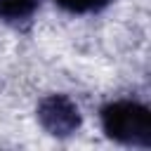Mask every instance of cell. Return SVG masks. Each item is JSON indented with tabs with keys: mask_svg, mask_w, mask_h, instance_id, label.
Here are the masks:
<instances>
[{
	"mask_svg": "<svg viewBox=\"0 0 151 151\" xmlns=\"http://www.w3.org/2000/svg\"><path fill=\"white\" fill-rule=\"evenodd\" d=\"M59 7H64L66 12L73 14H87V12H97L101 7H106L111 0H54Z\"/></svg>",
	"mask_w": 151,
	"mask_h": 151,
	"instance_id": "277c9868",
	"label": "cell"
},
{
	"mask_svg": "<svg viewBox=\"0 0 151 151\" xmlns=\"http://www.w3.org/2000/svg\"><path fill=\"white\" fill-rule=\"evenodd\" d=\"M40 0H0V19L7 21H19V19H28Z\"/></svg>",
	"mask_w": 151,
	"mask_h": 151,
	"instance_id": "3957f363",
	"label": "cell"
},
{
	"mask_svg": "<svg viewBox=\"0 0 151 151\" xmlns=\"http://www.w3.org/2000/svg\"><path fill=\"white\" fill-rule=\"evenodd\" d=\"M101 127L113 142L142 149L151 146V113L137 101L118 99L106 104L101 109Z\"/></svg>",
	"mask_w": 151,
	"mask_h": 151,
	"instance_id": "6da1fadb",
	"label": "cell"
},
{
	"mask_svg": "<svg viewBox=\"0 0 151 151\" xmlns=\"http://www.w3.org/2000/svg\"><path fill=\"white\" fill-rule=\"evenodd\" d=\"M38 120L52 137H71L80 127V109L66 94H50L38 104Z\"/></svg>",
	"mask_w": 151,
	"mask_h": 151,
	"instance_id": "7a4b0ae2",
	"label": "cell"
}]
</instances>
